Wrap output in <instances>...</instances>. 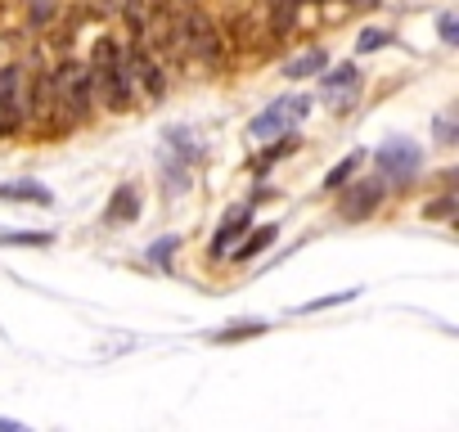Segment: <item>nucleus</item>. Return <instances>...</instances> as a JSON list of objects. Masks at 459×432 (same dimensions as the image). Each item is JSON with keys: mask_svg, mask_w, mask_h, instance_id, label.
Wrapping results in <instances>:
<instances>
[{"mask_svg": "<svg viewBox=\"0 0 459 432\" xmlns=\"http://www.w3.org/2000/svg\"><path fill=\"white\" fill-rule=\"evenodd\" d=\"M91 86L100 91V99L113 108V113H126L131 108V95H135V82H131V68L117 50V41L100 37L95 46V64H91Z\"/></svg>", "mask_w": 459, "mask_h": 432, "instance_id": "1", "label": "nucleus"}, {"mask_svg": "<svg viewBox=\"0 0 459 432\" xmlns=\"http://www.w3.org/2000/svg\"><path fill=\"white\" fill-rule=\"evenodd\" d=\"M162 194L167 198H180L185 194V185H189V171L203 162V144H198V135L189 131V126H171L167 135H162Z\"/></svg>", "mask_w": 459, "mask_h": 432, "instance_id": "2", "label": "nucleus"}, {"mask_svg": "<svg viewBox=\"0 0 459 432\" xmlns=\"http://www.w3.org/2000/svg\"><path fill=\"white\" fill-rule=\"evenodd\" d=\"M374 162H378V171H383L387 180L405 185V180L419 176V167H423V149L410 144V140H387V144L374 149Z\"/></svg>", "mask_w": 459, "mask_h": 432, "instance_id": "3", "label": "nucleus"}, {"mask_svg": "<svg viewBox=\"0 0 459 432\" xmlns=\"http://www.w3.org/2000/svg\"><path fill=\"white\" fill-rule=\"evenodd\" d=\"M55 95H59V108H73V117H86L91 113V99H95L91 73L77 68V64H64L55 73Z\"/></svg>", "mask_w": 459, "mask_h": 432, "instance_id": "4", "label": "nucleus"}, {"mask_svg": "<svg viewBox=\"0 0 459 432\" xmlns=\"http://www.w3.org/2000/svg\"><path fill=\"white\" fill-rule=\"evenodd\" d=\"M307 108H311V99H302V95H293V99H275L266 113H257V117H253V126H248V131H253L257 140L284 135L293 122H302V117H307Z\"/></svg>", "mask_w": 459, "mask_h": 432, "instance_id": "5", "label": "nucleus"}, {"mask_svg": "<svg viewBox=\"0 0 459 432\" xmlns=\"http://www.w3.org/2000/svg\"><path fill=\"white\" fill-rule=\"evenodd\" d=\"M180 37H185V46H189L198 59H207V64H221V37H216V23H212L203 10H189V19H185Z\"/></svg>", "mask_w": 459, "mask_h": 432, "instance_id": "6", "label": "nucleus"}, {"mask_svg": "<svg viewBox=\"0 0 459 432\" xmlns=\"http://www.w3.org/2000/svg\"><path fill=\"white\" fill-rule=\"evenodd\" d=\"M126 68H131V82H140L149 99H158V95L167 91V77H162V68L153 64V55H149L144 37H131V50H126Z\"/></svg>", "mask_w": 459, "mask_h": 432, "instance_id": "7", "label": "nucleus"}, {"mask_svg": "<svg viewBox=\"0 0 459 432\" xmlns=\"http://www.w3.org/2000/svg\"><path fill=\"white\" fill-rule=\"evenodd\" d=\"M383 180H356L351 185V194L342 198V216L347 221H365V216H374L378 212V203H383Z\"/></svg>", "mask_w": 459, "mask_h": 432, "instance_id": "8", "label": "nucleus"}, {"mask_svg": "<svg viewBox=\"0 0 459 432\" xmlns=\"http://www.w3.org/2000/svg\"><path fill=\"white\" fill-rule=\"evenodd\" d=\"M253 226V212L248 207H230L225 212V221H221V230L212 235V257H230V248H235V239H244V230Z\"/></svg>", "mask_w": 459, "mask_h": 432, "instance_id": "9", "label": "nucleus"}, {"mask_svg": "<svg viewBox=\"0 0 459 432\" xmlns=\"http://www.w3.org/2000/svg\"><path fill=\"white\" fill-rule=\"evenodd\" d=\"M135 216H140V189L131 180H122L113 189V198L104 203V226H126V221H135Z\"/></svg>", "mask_w": 459, "mask_h": 432, "instance_id": "10", "label": "nucleus"}, {"mask_svg": "<svg viewBox=\"0 0 459 432\" xmlns=\"http://www.w3.org/2000/svg\"><path fill=\"white\" fill-rule=\"evenodd\" d=\"M0 198H10V203H37V207H50L55 194L37 180H10V185H0Z\"/></svg>", "mask_w": 459, "mask_h": 432, "instance_id": "11", "label": "nucleus"}, {"mask_svg": "<svg viewBox=\"0 0 459 432\" xmlns=\"http://www.w3.org/2000/svg\"><path fill=\"white\" fill-rule=\"evenodd\" d=\"M275 239H280V226H257V230H253L248 239H239L235 248H230V257H239V262H253V257H257V253H266V248H271Z\"/></svg>", "mask_w": 459, "mask_h": 432, "instance_id": "12", "label": "nucleus"}, {"mask_svg": "<svg viewBox=\"0 0 459 432\" xmlns=\"http://www.w3.org/2000/svg\"><path fill=\"white\" fill-rule=\"evenodd\" d=\"M356 82H360V73H356V64H342V68H333L325 82H320V91L338 104L342 99V91H356ZM338 113H342V104H338Z\"/></svg>", "mask_w": 459, "mask_h": 432, "instance_id": "13", "label": "nucleus"}, {"mask_svg": "<svg viewBox=\"0 0 459 432\" xmlns=\"http://www.w3.org/2000/svg\"><path fill=\"white\" fill-rule=\"evenodd\" d=\"M55 235L50 230H5L0 235V248H50Z\"/></svg>", "mask_w": 459, "mask_h": 432, "instance_id": "14", "label": "nucleus"}, {"mask_svg": "<svg viewBox=\"0 0 459 432\" xmlns=\"http://www.w3.org/2000/svg\"><path fill=\"white\" fill-rule=\"evenodd\" d=\"M325 64H329V59H325V50H311V55L293 59V64H289L284 73H289V77H316V73H320Z\"/></svg>", "mask_w": 459, "mask_h": 432, "instance_id": "15", "label": "nucleus"}, {"mask_svg": "<svg viewBox=\"0 0 459 432\" xmlns=\"http://www.w3.org/2000/svg\"><path fill=\"white\" fill-rule=\"evenodd\" d=\"M356 167H360V153H351V158H342V162H338V167H333V171L325 176V189H342V185H347V180L356 176Z\"/></svg>", "mask_w": 459, "mask_h": 432, "instance_id": "16", "label": "nucleus"}, {"mask_svg": "<svg viewBox=\"0 0 459 432\" xmlns=\"http://www.w3.org/2000/svg\"><path fill=\"white\" fill-rule=\"evenodd\" d=\"M257 333H266V320H239L235 329L216 333V342H239V338H257Z\"/></svg>", "mask_w": 459, "mask_h": 432, "instance_id": "17", "label": "nucleus"}, {"mask_svg": "<svg viewBox=\"0 0 459 432\" xmlns=\"http://www.w3.org/2000/svg\"><path fill=\"white\" fill-rule=\"evenodd\" d=\"M176 248H180V239L171 235V239H158V244L149 248V257H153L158 266H171V253H176Z\"/></svg>", "mask_w": 459, "mask_h": 432, "instance_id": "18", "label": "nucleus"}, {"mask_svg": "<svg viewBox=\"0 0 459 432\" xmlns=\"http://www.w3.org/2000/svg\"><path fill=\"white\" fill-rule=\"evenodd\" d=\"M437 28H441V41H446V46H455V41H459V23H455V14H441V19H437Z\"/></svg>", "mask_w": 459, "mask_h": 432, "instance_id": "19", "label": "nucleus"}, {"mask_svg": "<svg viewBox=\"0 0 459 432\" xmlns=\"http://www.w3.org/2000/svg\"><path fill=\"white\" fill-rule=\"evenodd\" d=\"M437 140H441V144H455V117H450V113L437 117Z\"/></svg>", "mask_w": 459, "mask_h": 432, "instance_id": "20", "label": "nucleus"}, {"mask_svg": "<svg viewBox=\"0 0 459 432\" xmlns=\"http://www.w3.org/2000/svg\"><path fill=\"white\" fill-rule=\"evenodd\" d=\"M446 212H455V198H441V203H428L423 216H437V221H446Z\"/></svg>", "mask_w": 459, "mask_h": 432, "instance_id": "21", "label": "nucleus"}, {"mask_svg": "<svg viewBox=\"0 0 459 432\" xmlns=\"http://www.w3.org/2000/svg\"><path fill=\"white\" fill-rule=\"evenodd\" d=\"M383 41H387V32H365V37H360V50H378Z\"/></svg>", "mask_w": 459, "mask_h": 432, "instance_id": "22", "label": "nucleus"}, {"mask_svg": "<svg viewBox=\"0 0 459 432\" xmlns=\"http://www.w3.org/2000/svg\"><path fill=\"white\" fill-rule=\"evenodd\" d=\"M5 428L10 432H23V423H14V419H0V432H5Z\"/></svg>", "mask_w": 459, "mask_h": 432, "instance_id": "23", "label": "nucleus"}]
</instances>
